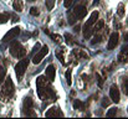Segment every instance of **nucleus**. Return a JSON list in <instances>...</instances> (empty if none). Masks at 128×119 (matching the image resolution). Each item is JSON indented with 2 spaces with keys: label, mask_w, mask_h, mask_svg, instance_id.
<instances>
[{
  "label": "nucleus",
  "mask_w": 128,
  "mask_h": 119,
  "mask_svg": "<svg viewBox=\"0 0 128 119\" xmlns=\"http://www.w3.org/2000/svg\"><path fill=\"white\" fill-rule=\"evenodd\" d=\"M48 82H50V81L47 79L46 76H39V77L36 78L38 94H39V98L42 99L44 102H45L46 99L55 101V98H56V93H55V91L52 89V87L50 86Z\"/></svg>",
  "instance_id": "1"
},
{
  "label": "nucleus",
  "mask_w": 128,
  "mask_h": 119,
  "mask_svg": "<svg viewBox=\"0 0 128 119\" xmlns=\"http://www.w3.org/2000/svg\"><path fill=\"white\" fill-rule=\"evenodd\" d=\"M14 92H15V87H14V83L10 77H8L6 81L4 82V84L1 86L0 88V98L2 102H8L12 96H14Z\"/></svg>",
  "instance_id": "2"
},
{
  "label": "nucleus",
  "mask_w": 128,
  "mask_h": 119,
  "mask_svg": "<svg viewBox=\"0 0 128 119\" xmlns=\"http://www.w3.org/2000/svg\"><path fill=\"white\" fill-rule=\"evenodd\" d=\"M87 14V6L84 4H80L77 5L70 14H68V24L74 25L76 22V20H81L84 19Z\"/></svg>",
  "instance_id": "3"
},
{
  "label": "nucleus",
  "mask_w": 128,
  "mask_h": 119,
  "mask_svg": "<svg viewBox=\"0 0 128 119\" xmlns=\"http://www.w3.org/2000/svg\"><path fill=\"white\" fill-rule=\"evenodd\" d=\"M9 51L11 53L12 57H16V58H22L26 56V50L22 47V45L19 42V41H12L9 46Z\"/></svg>",
  "instance_id": "4"
},
{
  "label": "nucleus",
  "mask_w": 128,
  "mask_h": 119,
  "mask_svg": "<svg viewBox=\"0 0 128 119\" xmlns=\"http://www.w3.org/2000/svg\"><path fill=\"white\" fill-rule=\"evenodd\" d=\"M28 65H29V58L28 57H22V60H20L16 66H15V73L18 76V81H21L22 76L25 75L26 72V68H28Z\"/></svg>",
  "instance_id": "5"
},
{
  "label": "nucleus",
  "mask_w": 128,
  "mask_h": 119,
  "mask_svg": "<svg viewBox=\"0 0 128 119\" xmlns=\"http://www.w3.org/2000/svg\"><path fill=\"white\" fill-rule=\"evenodd\" d=\"M34 108V101L31 99V97H25L24 102H22V111H24V116H35V113L32 112Z\"/></svg>",
  "instance_id": "6"
},
{
  "label": "nucleus",
  "mask_w": 128,
  "mask_h": 119,
  "mask_svg": "<svg viewBox=\"0 0 128 119\" xmlns=\"http://www.w3.org/2000/svg\"><path fill=\"white\" fill-rule=\"evenodd\" d=\"M48 53V47L45 45V46H42L35 55H34V57H32V63H35V65H39L41 61L44 60V57L46 56Z\"/></svg>",
  "instance_id": "7"
},
{
  "label": "nucleus",
  "mask_w": 128,
  "mask_h": 119,
  "mask_svg": "<svg viewBox=\"0 0 128 119\" xmlns=\"http://www.w3.org/2000/svg\"><path fill=\"white\" fill-rule=\"evenodd\" d=\"M118 41H120V34L118 32H112L110 35V40H108V45H107V50L108 51H112L117 47L118 45Z\"/></svg>",
  "instance_id": "8"
},
{
  "label": "nucleus",
  "mask_w": 128,
  "mask_h": 119,
  "mask_svg": "<svg viewBox=\"0 0 128 119\" xmlns=\"http://www.w3.org/2000/svg\"><path fill=\"white\" fill-rule=\"evenodd\" d=\"M20 35V27H12L6 32V35L2 37V42H10L11 40H15Z\"/></svg>",
  "instance_id": "9"
},
{
  "label": "nucleus",
  "mask_w": 128,
  "mask_h": 119,
  "mask_svg": "<svg viewBox=\"0 0 128 119\" xmlns=\"http://www.w3.org/2000/svg\"><path fill=\"white\" fill-rule=\"evenodd\" d=\"M110 98L114 103H120V101H121V93H120V89L116 84H112L110 88Z\"/></svg>",
  "instance_id": "10"
},
{
  "label": "nucleus",
  "mask_w": 128,
  "mask_h": 119,
  "mask_svg": "<svg viewBox=\"0 0 128 119\" xmlns=\"http://www.w3.org/2000/svg\"><path fill=\"white\" fill-rule=\"evenodd\" d=\"M98 16H100L98 11H93V12L91 14L90 19L86 21V24L84 25V30H85V29H90V27H92V26L96 24V21L98 20Z\"/></svg>",
  "instance_id": "11"
},
{
  "label": "nucleus",
  "mask_w": 128,
  "mask_h": 119,
  "mask_svg": "<svg viewBox=\"0 0 128 119\" xmlns=\"http://www.w3.org/2000/svg\"><path fill=\"white\" fill-rule=\"evenodd\" d=\"M45 116L46 117H62L64 114H62V112L60 111L58 107H52L45 113Z\"/></svg>",
  "instance_id": "12"
},
{
  "label": "nucleus",
  "mask_w": 128,
  "mask_h": 119,
  "mask_svg": "<svg viewBox=\"0 0 128 119\" xmlns=\"http://www.w3.org/2000/svg\"><path fill=\"white\" fill-rule=\"evenodd\" d=\"M55 73H56V70H55V67H54L52 65H50V66L46 67L45 76L47 77V79H48L50 82H54V79H55Z\"/></svg>",
  "instance_id": "13"
},
{
  "label": "nucleus",
  "mask_w": 128,
  "mask_h": 119,
  "mask_svg": "<svg viewBox=\"0 0 128 119\" xmlns=\"http://www.w3.org/2000/svg\"><path fill=\"white\" fill-rule=\"evenodd\" d=\"M127 51H128V46L127 45H124L123 47H122V50H121V52L118 53V57H117V60H118V62H126L127 61Z\"/></svg>",
  "instance_id": "14"
},
{
  "label": "nucleus",
  "mask_w": 128,
  "mask_h": 119,
  "mask_svg": "<svg viewBox=\"0 0 128 119\" xmlns=\"http://www.w3.org/2000/svg\"><path fill=\"white\" fill-rule=\"evenodd\" d=\"M72 104H74V108L77 109V111H85V108H86V103H84L80 99H75Z\"/></svg>",
  "instance_id": "15"
},
{
  "label": "nucleus",
  "mask_w": 128,
  "mask_h": 119,
  "mask_svg": "<svg viewBox=\"0 0 128 119\" xmlns=\"http://www.w3.org/2000/svg\"><path fill=\"white\" fill-rule=\"evenodd\" d=\"M74 55L77 57V58H85V60H88V55L86 53L85 51H82V50H74Z\"/></svg>",
  "instance_id": "16"
},
{
  "label": "nucleus",
  "mask_w": 128,
  "mask_h": 119,
  "mask_svg": "<svg viewBox=\"0 0 128 119\" xmlns=\"http://www.w3.org/2000/svg\"><path fill=\"white\" fill-rule=\"evenodd\" d=\"M103 41V35H100V34H94V36H93V39H92V41H91V45H98V43H101Z\"/></svg>",
  "instance_id": "17"
},
{
  "label": "nucleus",
  "mask_w": 128,
  "mask_h": 119,
  "mask_svg": "<svg viewBox=\"0 0 128 119\" xmlns=\"http://www.w3.org/2000/svg\"><path fill=\"white\" fill-rule=\"evenodd\" d=\"M55 55H56V57L60 60V62H61L62 65H66V63H65V57H64V50H62V48H58V50H56Z\"/></svg>",
  "instance_id": "18"
},
{
  "label": "nucleus",
  "mask_w": 128,
  "mask_h": 119,
  "mask_svg": "<svg viewBox=\"0 0 128 119\" xmlns=\"http://www.w3.org/2000/svg\"><path fill=\"white\" fill-rule=\"evenodd\" d=\"M103 26H104V21H103V20H98V21H96V25H94V27H93L94 34L98 32V31H101V30L103 29Z\"/></svg>",
  "instance_id": "19"
},
{
  "label": "nucleus",
  "mask_w": 128,
  "mask_h": 119,
  "mask_svg": "<svg viewBox=\"0 0 128 119\" xmlns=\"http://www.w3.org/2000/svg\"><path fill=\"white\" fill-rule=\"evenodd\" d=\"M117 113H118V108H117V107H112V108L108 109V112L106 113V116H107L108 118H112V117H116Z\"/></svg>",
  "instance_id": "20"
},
{
  "label": "nucleus",
  "mask_w": 128,
  "mask_h": 119,
  "mask_svg": "<svg viewBox=\"0 0 128 119\" xmlns=\"http://www.w3.org/2000/svg\"><path fill=\"white\" fill-rule=\"evenodd\" d=\"M12 7L15 11H22V1L21 0H14Z\"/></svg>",
  "instance_id": "21"
},
{
  "label": "nucleus",
  "mask_w": 128,
  "mask_h": 119,
  "mask_svg": "<svg viewBox=\"0 0 128 119\" xmlns=\"http://www.w3.org/2000/svg\"><path fill=\"white\" fill-rule=\"evenodd\" d=\"M122 89H123V93L128 96V78L126 77L122 78Z\"/></svg>",
  "instance_id": "22"
},
{
  "label": "nucleus",
  "mask_w": 128,
  "mask_h": 119,
  "mask_svg": "<svg viewBox=\"0 0 128 119\" xmlns=\"http://www.w3.org/2000/svg\"><path fill=\"white\" fill-rule=\"evenodd\" d=\"M9 19H10V15H9L8 12H1V14H0V24L8 22Z\"/></svg>",
  "instance_id": "23"
},
{
  "label": "nucleus",
  "mask_w": 128,
  "mask_h": 119,
  "mask_svg": "<svg viewBox=\"0 0 128 119\" xmlns=\"http://www.w3.org/2000/svg\"><path fill=\"white\" fill-rule=\"evenodd\" d=\"M48 36L52 39V41H55V42H57V43H61V42H62V37H61L60 35H57V34H50V32H48Z\"/></svg>",
  "instance_id": "24"
},
{
  "label": "nucleus",
  "mask_w": 128,
  "mask_h": 119,
  "mask_svg": "<svg viewBox=\"0 0 128 119\" xmlns=\"http://www.w3.org/2000/svg\"><path fill=\"white\" fill-rule=\"evenodd\" d=\"M5 76H6V70H5V67H4V66H1V65H0V84L4 82Z\"/></svg>",
  "instance_id": "25"
},
{
  "label": "nucleus",
  "mask_w": 128,
  "mask_h": 119,
  "mask_svg": "<svg viewBox=\"0 0 128 119\" xmlns=\"http://www.w3.org/2000/svg\"><path fill=\"white\" fill-rule=\"evenodd\" d=\"M117 14H118V16H123L124 15V5L121 2L120 5H118V7H117Z\"/></svg>",
  "instance_id": "26"
},
{
  "label": "nucleus",
  "mask_w": 128,
  "mask_h": 119,
  "mask_svg": "<svg viewBox=\"0 0 128 119\" xmlns=\"http://www.w3.org/2000/svg\"><path fill=\"white\" fill-rule=\"evenodd\" d=\"M71 70H67L66 71V73H65V76H66V81H67V84L68 86H71L72 84V79H71Z\"/></svg>",
  "instance_id": "27"
},
{
  "label": "nucleus",
  "mask_w": 128,
  "mask_h": 119,
  "mask_svg": "<svg viewBox=\"0 0 128 119\" xmlns=\"http://www.w3.org/2000/svg\"><path fill=\"white\" fill-rule=\"evenodd\" d=\"M110 103H111V98H107V97L102 98V102H101V104H102V107H103V108L108 107V106H110Z\"/></svg>",
  "instance_id": "28"
},
{
  "label": "nucleus",
  "mask_w": 128,
  "mask_h": 119,
  "mask_svg": "<svg viewBox=\"0 0 128 119\" xmlns=\"http://www.w3.org/2000/svg\"><path fill=\"white\" fill-rule=\"evenodd\" d=\"M65 40H66V43H68V45H74V43H75L74 37H72L70 34H66V35H65Z\"/></svg>",
  "instance_id": "29"
},
{
  "label": "nucleus",
  "mask_w": 128,
  "mask_h": 119,
  "mask_svg": "<svg viewBox=\"0 0 128 119\" xmlns=\"http://www.w3.org/2000/svg\"><path fill=\"white\" fill-rule=\"evenodd\" d=\"M55 1H56V0H46V7H47L48 10H51V9L54 7V5H55Z\"/></svg>",
  "instance_id": "30"
},
{
  "label": "nucleus",
  "mask_w": 128,
  "mask_h": 119,
  "mask_svg": "<svg viewBox=\"0 0 128 119\" xmlns=\"http://www.w3.org/2000/svg\"><path fill=\"white\" fill-rule=\"evenodd\" d=\"M72 4H74V0H64V6L66 9H70L72 6Z\"/></svg>",
  "instance_id": "31"
},
{
  "label": "nucleus",
  "mask_w": 128,
  "mask_h": 119,
  "mask_svg": "<svg viewBox=\"0 0 128 119\" xmlns=\"http://www.w3.org/2000/svg\"><path fill=\"white\" fill-rule=\"evenodd\" d=\"M96 81H97V83H98V86H100V87H102V86H103V78H102L98 73H96Z\"/></svg>",
  "instance_id": "32"
},
{
  "label": "nucleus",
  "mask_w": 128,
  "mask_h": 119,
  "mask_svg": "<svg viewBox=\"0 0 128 119\" xmlns=\"http://www.w3.org/2000/svg\"><path fill=\"white\" fill-rule=\"evenodd\" d=\"M30 14H31L32 16H38V15H39V9L35 7V6L31 7V9H30Z\"/></svg>",
  "instance_id": "33"
},
{
  "label": "nucleus",
  "mask_w": 128,
  "mask_h": 119,
  "mask_svg": "<svg viewBox=\"0 0 128 119\" xmlns=\"http://www.w3.org/2000/svg\"><path fill=\"white\" fill-rule=\"evenodd\" d=\"M40 48H41V45H40V43L38 42V43H36V45L34 46V50H32V55H34V53H36V52H38V51H39Z\"/></svg>",
  "instance_id": "34"
},
{
  "label": "nucleus",
  "mask_w": 128,
  "mask_h": 119,
  "mask_svg": "<svg viewBox=\"0 0 128 119\" xmlns=\"http://www.w3.org/2000/svg\"><path fill=\"white\" fill-rule=\"evenodd\" d=\"M80 29H81V27H80V25H76V26L74 27V31H75L76 34H78V32H80Z\"/></svg>",
  "instance_id": "35"
},
{
  "label": "nucleus",
  "mask_w": 128,
  "mask_h": 119,
  "mask_svg": "<svg viewBox=\"0 0 128 119\" xmlns=\"http://www.w3.org/2000/svg\"><path fill=\"white\" fill-rule=\"evenodd\" d=\"M19 20H20V19H19V16H16V15H14V16H12V21H14V22H16V21H19Z\"/></svg>",
  "instance_id": "36"
},
{
  "label": "nucleus",
  "mask_w": 128,
  "mask_h": 119,
  "mask_svg": "<svg viewBox=\"0 0 128 119\" xmlns=\"http://www.w3.org/2000/svg\"><path fill=\"white\" fill-rule=\"evenodd\" d=\"M124 42H126V43L128 45V32L126 34V35H124Z\"/></svg>",
  "instance_id": "37"
},
{
  "label": "nucleus",
  "mask_w": 128,
  "mask_h": 119,
  "mask_svg": "<svg viewBox=\"0 0 128 119\" xmlns=\"http://www.w3.org/2000/svg\"><path fill=\"white\" fill-rule=\"evenodd\" d=\"M98 2H100V0H94V1H93V5H94V6H96V5H97V4H98Z\"/></svg>",
  "instance_id": "38"
},
{
  "label": "nucleus",
  "mask_w": 128,
  "mask_h": 119,
  "mask_svg": "<svg viewBox=\"0 0 128 119\" xmlns=\"http://www.w3.org/2000/svg\"><path fill=\"white\" fill-rule=\"evenodd\" d=\"M28 1H30V2H32V1H36V0H28Z\"/></svg>",
  "instance_id": "39"
},
{
  "label": "nucleus",
  "mask_w": 128,
  "mask_h": 119,
  "mask_svg": "<svg viewBox=\"0 0 128 119\" xmlns=\"http://www.w3.org/2000/svg\"><path fill=\"white\" fill-rule=\"evenodd\" d=\"M127 25H128V17H127Z\"/></svg>",
  "instance_id": "40"
},
{
  "label": "nucleus",
  "mask_w": 128,
  "mask_h": 119,
  "mask_svg": "<svg viewBox=\"0 0 128 119\" xmlns=\"http://www.w3.org/2000/svg\"><path fill=\"white\" fill-rule=\"evenodd\" d=\"M127 109H128V108H127Z\"/></svg>",
  "instance_id": "41"
}]
</instances>
